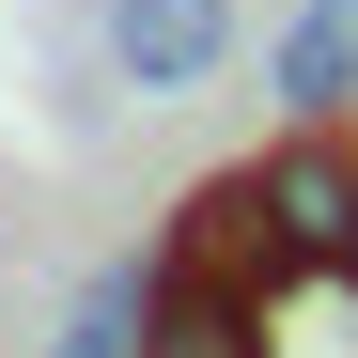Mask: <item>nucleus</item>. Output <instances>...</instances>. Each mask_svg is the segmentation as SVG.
Listing matches in <instances>:
<instances>
[{
  "label": "nucleus",
  "mask_w": 358,
  "mask_h": 358,
  "mask_svg": "<svg viewBox=\"0 0 358 358\" xmlns=\"http://www.w3.org/2000/svg\"><path fill=\"white\" fill-rule=\"evenodd\" d=\"M265 203H280V250H296V280H343V250H358V141H343V125H296V141H265Z\"/></svg>",
  "instance_id": "nucleus-1"
},
{
  "label": "nucleus",
  "mask_w": 358,
  "mask_h": 358,
  "mask_svg": "<svg viewBox=\"0 0 358 358\" xmlns=\"http://www.w3.org/2000/svg\"><path fill=\"white\" fill-rule=\"evenodd\" d=\"M171 265H203V280H250V296H296V250H280V203H265V156L250 171H218V187L171 218Z\"/></svg>",
  "instance_id": "nucleus-2"
},
{
  "label": "nucleus",
  "mask_w": 358,
  "mask_h": 358,
  "mask_svg": "<svg viewBox=\"0 0 358 358\" xmlns=\"http://www.w3.org/2000/svg\"><path fill=\"white\" fill-rule=\"evenodd\" d=\"M109 63L141 94H203L234 63V0H109Z\"/></svg>",
  "instance_id": "nucleus-3"
},
{
  "label": "nucleus",
  "mask_w": 358,
  "mask_h": 358,
  "mask_svg": "<svg viewBox=\"0 0 358 358\" xmlns=\"http://www.w3.org/2000/svg\"><path fill=\"white\" fill-rule=\"evenodd\" d=\"M280 343V296H250V280H203V265H171L156 280V327H141V358H265Z\"/></svg>",
  "instance_id": "nucleus-4"
},
{
  "label": "nucleus",
  "mask_w": 358,
  "mask_h": 358,
  "mask_svg": "<svg viewBox=\"0 0 358 358\" xmlns=\"http://www.w3.org/2000/svg\"><path fill=\"white\" fill-rule=\"evenodd\" d=\"M265 78H280L296 125H343V109H358V16H327V0L280 16V31H265Z\"/></svg>",
  "instance_id": "nucleus-5"
},
{
  "label": "nucleus",
  "mask_w": 358,
  "mask_h": 358,
  "mask_svg": "<svg viewBox=\"0 0 358 358\" xmlns=\"http://www.w3.org/2000/svg\"><path fill=\"white\" fill-rule=\"evenodd\" d=\"M156 280H171V250H156V265H109L78 312H63V343H47V358H141V327H156Z\"/></svg>",
  "instance_id": "nucleus-6"
},
{
  "label": "nucleus",
  "mask_w": 358,
  "mask_h": 358,
  "mask_svg": "<svg viewBox=\"0 0 358 358\" xmlns=\"http://www.w3.org/2000/svg\"><path fill=\"white\" fill-rule=\"evenodd\" d=\"M343 296H358V250H343Z\"/></svg>",
  "instance_id": "nucleus-7"
},
{
  "label": "nucleus",
  "mask_w": 358,
  "mask_h": 358,
  "mask_svg": "<svg viewBox=\"0 0 358 358\" xmlns=\"http://www.w3.org/2000/svg\"><path fill=\"white\" fill-rule=\"evenodd\" d=\"M327 16H358V0H327Z\"/></svg>",
  "instance_id": "nucleus-8"
}]
</instances>
